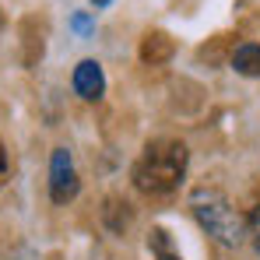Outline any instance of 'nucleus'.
Listing matches in <instances>:
<instances>
[{
    "label": "nucleus",
    "instance_id": "obj_1",
    "mask_svg": "<svg viewBox=\"0 0 260 260\" xmlns=\"http://www.w3.org/2000/svg\"><path fill=\"white\" fill-rule=\"evenodd\" d=\"M186 144L183 141H151L134 166V186L144 193H173L186 176Z\"/></svg>",
    "mask_w": 260,
    "mask_h": 260
},
{
    "label": "nucleus",
    "instance_id": "obj_9",
    "mask_svg": "<svg viewBox=\"0 0 260 260\" xmlns=\"http://www.w3.org/2000/svg\"><path fill=\"white\" fill-rule=\"evenodd\" d=\"M7 151H4V141H0V186H4V179H7Z\"/></svg>",
    "mask_w": 260,
    "mask_h": 260
},
{
    "label": "nucleus",
    "instance_id": "obj_10",
    "mask_svg": "<svg viewBox=\"0 0 260 260\" xmlns=\"http://www.w3.org/2000/svg\"><path fill=\"white\" fill-rule=\"evenodd\" d=\"M74 28H78V32H88V28H91V18H88V14H78V18H74Z\"/></svg>",
    "mask_w": 260,
    "mask_h": 260
},
{
    "label": "nucleus",
    "instance_id": "obj_8",
    "mask_svg": "<svg viewBox=\"0 0 260 260\" xmlns=\"http://www.w3.org/2000/svg\"><path fill=\"white\" fill-rule=\"evenodd\" d=\"M246 236H250V243L257 246V253H260V204L253 208V215L246 218Z\"/></svg>",
    "mask_w": 260,
    "mask_h": 260
},
{
    "label": "nucleus",
    "instance_id": "obj_5",
    "mask_svg": "<svg viewBox=\"0 0 260 260\" xmlns=\"http://www.w3.org/2000/svg\"><path fill=\"white\" fill-rule=\"evenodd\" d=\"M232 71L243 78H260V46L257 43H243L232 53Z\"/></svg>",
    "mask_w": 260,
    "mask_h": 260
},
{
    "label": "nucleus",
    "instance_id": "obj_7",
    "mask_svg": "<svg viewBox=\"0 0 260 260\" xmlns=\"http://www.w3.org/2000/svg\"><path fill=\"white\" fill-rule=\"evenodd\" d=\"M169 53H173V43H169V36H162V32H158V36H148V43L141 49V56L151 60V63H155V60H166Z\"/></svg>",
    "mask_w": 260,
    "mask_h": 260
},
{
    "label": "nucleus",
    "instance_id": "obj_12",
    "mask_svg": "<svg viewBox=\"0 0 260 260\" xmlns=\"http://www.w3.org/2000/svg\"><path fill=\"white\" fill-rule=\"evenodd\" d=\"M0 28H4V14H0Z\"/></svg>",
    "mask_w": 260,
    "mask_h": 260
},
{
    "label": "nucleus",
    "instance_id": "obj_2",
    "mask_svg": "<svg viewBox=\"0 0 260 260\" xmlns=\"http://www.w3.org/2000/svg\"><path fill=\"white\" fill-rule=\"evenodd\" d=\"M190 211L197 218V225L211 239H218L221 246H239L246 239V218L225 201L221 190H208V186L193 190L190 193Z\"/></svg>",
    "mask_w": 260,
    "mask_h": 260
},
{
    "label": "nucleus",
    "instance_id": "obj_6",
    "mask_svg": "<svg viewBox=\"0 0 260 260\" xmlns=\"http://www.w3.org/2000/svg\"><path fill=\"white\" fill-rule=\"evenodd\" d=\"M148 246H151V257H155V260H183L173 250V243H169V232H166V229H151Z\"/></svg>",
    "mask_w": 260,
    "mask_h": 260
},
{
    "label": "nucleus",
    "instance_id": "obj_4",
    "mask_svg": "<svg viewBox=\"0 0 260 260\" xmlns=\"http://www.w3.org/2000/svg\"><path fill=\"white\" fill-rule=\"evenodd\" d=\"M74 91L81 95V99H102V91H106V74H102V67L95 63V60H81L78 67H74Z\"/></svg>",
    "mask_w": 260,
    "mask_h": 260
},
{
    "label": "nucleus",
    "instance_id": "obj_3",
    "mask_svg": "<svg viewBox=\"0 0 260 260\" xmlns=\"http://www.w3.org/2000/svg\"><path fill=\"white\" fill-rule=\"evenodd\" d=\"M78 190H81V183H78V169H74L71 151L67 148H56L53 158H49V197H53V204L74 201Z\"/></svg>",
    "mask_w": 260,
    "mask_h": 260
},
{
    "label": "nucleus",
    "instance_id": "obj_11",
    "mask_svg": "<svg viewBox=\"0 0 260 260\" xmlns=\"http://www.w3.org/2000/svg\"><path fill=\"white\" fill-rule=\"evenodd\" d=\"M102 4H109V0H95V7H102Z\"/></svg>",
    "mask_w": 260,
    "mask_h": 260
}]
</instances>
